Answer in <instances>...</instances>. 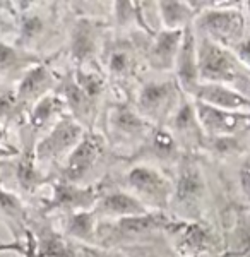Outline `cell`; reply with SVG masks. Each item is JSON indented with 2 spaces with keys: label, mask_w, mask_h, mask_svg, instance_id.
Wrapping results in <instances>:
<instances>
[{
  "label": "cell",
  "mask_w": 250,
  "mask_h": 257,
  "mask_svg": "<svg viewBox=\"0 0 250 257\" xmlns=\"http://www.w3.org/2000/svg\"><path fill=\"white\" fill-rule=\"evenodd\" d=\"M14 11L18 16L16 47L43 59L64 50L69 4L14 2Z\"/></svg>",
  "instance_id": "6da1fadb"
},
{
  "label": "cell",
  "mask_w": 250,
  "mask_h": 257,
  "mask_svg": "<svg viewBox=\"0 0 250 257\" xmlns=\"http://www.w3.org/2000/svg\"><path fill=\"white\" fill-rule=\"evenodd\" d=\"M154 35L139 31L131 36L110 33L101 55V69L110 86L111 98L131 101L141 77L148 72L146 53Z\"/></svg>",
  "instance_id": "7a4b0ae2"
},
{
  "label": "cell",
  "mask_w": 250,
  "mask_h": 257,
  "mask_svg": "<svg viewBox=\"0 0 250 257\" xmlns=\"http://www.w3.org/2000/svg\"><path fill=\"white\" fill-rule=\"evenodd\" d=\"M40 136L24 122L18 131L19 153L12 158L0 160V180L2 185L12 194L19 196L31 208L40 199L38 192L48 187V178L38 167L36 161V144Z\"/></svg>",
  "instance_id": "3957f363"
},
{
  "label": "cell",
  "mask_w": 250,
  "mask_h": 257,
  "mask_svg": "<svg viewBox=\"0 0 250 257\" xmlns=\"http://www.w3.org/2000/svg\"><path fill=\"white\" fill-rule=\"evenodd\" d=\"M120 161L122 158H118L111 151L110 144L99 128L86 131L84 138L77 144V148L72 151L55 178L79 187H94L110 175L115 165H118Z\"/></svg>",
  "instance_id": "277c9868"
},
{
  "label": "cell",
  "mask_w": 250,
  "mask_h": 257,
  "mask_svg": "<svg viewBox=\"0 0 250 257\" xmlns=\"http://www.w3.org/2000/svg\"><path fill=\"white\" fill-rule=\"evenodd\" d=\"M204 161L197 155H183L173 175V196L168 214L178 221H204L211 201V185Z\"/></svg>",
  "instance_id": "5b68a950"
},
{
  "label": "cell",
  "mask_w": 250,
  "mask_h": 257,
  "mask_svg": "<svg viewBox=\"0 0 250 257\" xmlns=\"http://www.w3.org/2000/svg\"><path fill=\"white\" fill-rule=\"evenodd\" d=\"M108 180L136 197L149 213H168L173 196V177L146 163L120 161Z\"/></svg>",
  "instance_id": "8992f818"
},
{
  "label": "cell",
  "mask_w": 250,
  "mask_h": 257,
  "mask_svg": "<svg viewBox=\"0 0 250 257\" xmlns=\"http://www.w3.org/2000/svg\"><path fill=\"white\" fill-rule=\"evenodd\" d=\"M177 226L178 219L168 213H148L116 221H101L96 228V247L105 250H123L158 238H170Z\"/></svg>",
  "instance_id": "52a82bcc"
},
{
  "label": "cell",
  "mask_w": 250,
  "mask_h": 257,
  "mask_svg": "<svg viewBox=\"0 0 250 257\" xmlns=\"http://www.w3.org/2000/svg\"><path fill=\"white\" fill-rule=\"evenodd\" d=\"M98 128L106 138L111 151L118 158L129 160L149 139L156 125L148 122L136 110L132 101L110 99Z\"/></svg>",
  "instance_id": "ba28073f"
},
{
  "label": "cell",
  "mask_w": 250,
  "mask_h": 257,
  "mask_svg": "<svg viewBox=\"0 0 250 257\" xmlns=\"http://www.w3.org/2000/svg\"><path fill=\"white\" fill-rule=\"evenodd\" d=\"M110 33L111 23L77 16L69 4L67 38L64 45V60L67 62V67L101 69V55Z\"/></svg>",
  "instance_id": "9c48e42d"
},
{
  "label": "cell",
  "mask_w": 250,
  "mask_h": 257,
  "mask_svg": "<svg viewBox=\"0 0 250 257\" xmlns=\"http://www.w3.org/2000/svg\"><path fill=\"white\" fill-rule=\"evenodd\" d=\"M194 30L195 35L206 36L233 52L248 31L247 4L207 2V7L194 21Z\"/></svg>",
  "instance_id": "30bf717a"
},
{
  "label": "cell",
  "mask_w": 250,
  "mask_h": 257,
  "mask_svg": "<svg viewBox=\"0 0 250 257\" xmlns=\"http://www.w3.org/2000/svg\"><path fill=\"white\" fill-rule=\"evenodd\" d=\"M182 96L183 93L173 74H158L148 70L141 77L131 101L148 122L156 127H165L180 105Z\"/></svg>",
  "instance_id": "8fae6325"
},
{
  "label": "cell",
  "mask_w": 250,
  "mask_h": 257,
  "mask_svg": "<svg viewBox=\"0 0 250 257\" xmlns=\"http://www.w3.org/2000/svg\"><path fill=\"white\" fill-rule=\"evenodd\" d=\"M197 36L199 77L201 84H223L250 98V70L228 48L216 45L206 36Z\"/></svg>",
  "instance_id": "7c38bea8"
},
{
  "label": "cell",
  "mask_w": 250,
  "mask_h": 257,
  "mask_svg": "<svg viewBox=\"0 0 250 257\" xmlns=\"http://www.w3.org/2000/svg\"><path fill=\"white\" fill-rule=\"evenodd\" d=\"M48 189L50 196H40L38 201L31 206V209L40 216L50 219L93 211L101 194V184L94 187H79V185L67 184L58 178H53L50 182Z\"/></svg>",
  "instance_id": "4fadbf2b"
},
{
  "label": "cell",
  "mask_w": 250,
  "mask_h": 257,
  "mask_svg": "<svg viewBox=\"0 0 250 257\" xmlns=\"http://www.w3.org/2000/svg\"><path fill=\"white\" fill-rule=\"evenodd\" d=\"M84 134L86 128L79 125L70 115L62 118L36 144V161L41 172L53 180Z\"/></svg>",
  "instance_id": "5bb4252c"
},
{
  "label": "cell",
  "mask_w": 250,
  "mask_h": 257,
  "mask_svg": "<svg viewBox=\"0 0 250 257\" xmlns=\"http://www.w3.org/2000/svg\"><path fill=\"white\" fill-rule=\"evenodd\" d=\"M170 242L180 257H221L224 252L223 231L211 219L178 221Z\"/></svg>",
  "instance_id": "9a60e30c"
},
{
  "label": "cell",
  "mask_w": 250,
  "mask_h": 257,
  "mask_svg": "<svg viewBox=\"0 0 250 257\" xmlns=\"http://www.w3.org/2000/svg\"><path fill=\"white\" fill-rule=\"evenodd\" d=\"M64 57V50L57 52L55 55L48 57L43 62H40L38 65H35L33 69H29L26 76L19 81V84L14 88L16 101L19 105V110L24 115L31 113V110L35 108V105L41 101L45 96L55 93L64 76L65 69H58L57 64Z\"/></svg>",
  "instance_id": "2e32d148"
},
{
  "label": "cell",
  "mask_w": 250,
  "mask_h": 257,
  "mask_svg": "<svg viewBox=\"0 0 250 257\" xmlns=\"http://www.w3.org/2000/svg\"><path fill=\"white\" fill-rule=\"evenodd\" d=\"M165 128H168V132L173 136L183 155H202L207 136L197 117L194 98L183 94L180 105L177 106L175 113L165 123Z\"/></svg>",
  "instance_id": "e0dca14e"
},
{
  "label": "cell",
  "mask_w": 250,
  "mask_h": 257,
  "mask_svg": "<svg viewBox=\"0 0 250 257\" xmlns=\"http://www.w3.org/2000/svg\"><path fill=\"white\" fill-rule=\"evenodd\" d=\"M183 156V151L173 139V136L165 127H156L149 139L141 146L139 151L132 158L123 160L131 163H146L163 170L168 175H175L180 160Z\"/></svg>",
  "instance_id": "ac0fdd59"
},
{
  "label": "cell",
  "mask_w": 250,
  "mask_h": 257,
  "mask_svg": "<svg viewBox=\"0 0 250 257\" xmlns=\"http://www.w3.org/2000/svg\"><path fill=\"white\" fill-rule=\"evenodd\" d=\"M58 96L65 101L69 110V115L72 117L79 125H82L86 131H96L101 122L103 111L91 101V98L82 91L74 77L72 67H65L62 81L55 89Z\"/></svg>",
  "instance_id": "d6986e66"
},
{
  "label": "cell",
  "mask_w": 250,
  "mask_h": 257,
  "mask_svg": "<svg viewBox=\"0 0 250 257\" xmlns=\"http://www.w3.org/2000/svg\"><path fill=\"white\" fill-rule=\"evenodd\" d=\"M28 228L36 235L41 257H84V245L72 242L58 230L52 219L40 216L33 209Z\"/></svg>",
  "instance_id": "ffe728a7"
},
{
  "label": "cell",
  "mask_w": 250,
  "mask_h": 257,
  "mask_svg": "<svg viewBox=\"0 0 250 257\" xmlns=\"http://www.w3.org/2000/svg\"><path fill=\"white\" fill-rule=\"evenodd\" d=\"M94 214L98 221H116V219L132 218V216H143L149 211L132 197L129 192H125L115 184L108 180V177L101 182V194L94 206Z\"/></svg>",
  "instance_id": "44dd1931"
},
{
  "label": "cell",
  "mask_w": 250,
  "mask_h": 257,
  "mask_svg": "<svg viewBox=\"0 0 250 257\" xmlns=\"http://www.w3.org/2000/svg\"><path fill=\"white\" fill-rule=\"evenodd\" d=\"M194 103L207 138H236L250 132V113L219 110L195 99Z\"/></svg>",
  "instance_id": "7402d4cb"
},
{
  "label": "cell",
  "mask_w": 250,
  "mask_h": 257,
  "mask_svg": "<svg viewBox=\"0 0 250 257\" xmlns=\"http://www.w3.org/2000/svg\"><path fill=\"white\" fill-rule=\"evenodd\" d=\"M173 76L180 86L182 93L194 98L197 89L201 88L199 77V57H197V36H195L194 24L183 31L182 47L175 62Z\"/></svg>",
  "instance_id": "603a6c76"
},
{
  "label": "cell",
  "mask_w": 250,
  "mask_h": 257,
  "mask_svg": "<svg viewBox=\"0 0 250 257\" xmlns=\"http://www.w3.org/2000/svg\"><path fill=\"white\" fill-rule=\"evenodd\" d=\"M43 60V57L24 52L11 41H0V91L14 89L28 70Z\"/></svg>",
  "instance_id": "cb8c5ba5"
},
{
  "label": "cell",
  "mask_w": 250,
  "mask_h": 257,
  "mask_svg": "<svg viewBox=\"0 0 250 257\" xmlns=\"http://www.w3.org/2000/svg\"><path fill=\"white\" fill-rule=\"evenodd\" d=\"M183 31L160 30L153 36L146 53L148 70L158 74H173L175 62L182 47Z\"/></svg>",
  "instance_id": "d4e9b609"
},
{
  "label": "cell",
  "mask_w": 250,
  "mask_h": 257,
  "mask_svg": "<svg viewBox=\"0 0 250 257\" xmlns=\"http://www.w3.org/2000/svg\"><path fill=\"white\" fill-rule=\"evenodd\" d=\"M195 101H202L214 108L226 111L250 113V98L241 94L240 91L223 84H201L194 96Z\"/></svg>",
  "instance_id": "484cf974"
},
{
  "label": "cell",
  "mask_w": 250,
  "mask_h": 257,
  "mask_svg": "<svg viewBox=\"0 0 250 257\" xmlns=\"http://www.w3.org/2000/svg\"><path fill=\"white\" fill-rule=\"evenodd\" d=\"M31 216V209L19 196L12 194L2 185L0 180V219L14 240L24 237L28 231V221Z\"/></svg>",
  "instance_id": "4316f807"
},
{
  "label": "cell",
  "mask_w": 250,
  "mask_h": 257,
  "mask_svg": "<svg viewBox=\"0 0 250 257\" xmlns=\"http://www.w3.org/2000/svg\"><path fill=\"white\" fill-rule=\"evenodd\" d=\"M69 115L67 105L58 96L57 93H52L48 96H45L41 101L35 105V108L31 110V113L28 115V125L40 136V139L43 136H47L53 127L57 125L64 117Z\"/></svg>",
  "instance_id": "83f0119b"
},
{
  "label": "cell",
  "mask_w": 250,
  "mask_h": 257,
  "mask_svg": "<svg viewBox=\"0 0 250 257\" xmlns=\"http://www.w3.org/2000/svg\"><path fill=\"white\" fill-rule=\"evenodd\" d=\"M67 238L86 247H96V228L99 225L94 211H84L70 216L52 219Z\"/></svg>",
  "instance_id": "f1b7e54d"
},
{
  "label": "cell",
  "mask_w": 250,
  "mask_h": 257,
  "mask_svg": "<svg viewBox=\"0 0 250 257\" xmlns=\"http://www.w3.org/2000/svg\"><path fill=\"white\" fill-rule=\"evenodd\" d=\"M202 9L204 2H158L161 30L183 31L192 26Z\"/></svg>",
  "instance_id": "f546056e"
},
{
  "label": "cell",
  "mask_w": 250,
  "mask_h": 257,
  "mask_svg": "<svg viewBox=\"0 0 250 257\" xmlns=\"http://www.w3.org/2000/svg\"><path fill=\"white\" fill-rule=\"evenodd\" d=\"M18 36V16L14 2H0V41L11 40L14 43Z\"/></svg>",
  "instance_id": "4dcf8cb0"
},
{
  "label": "cell",
  "mask_w": 250,
  "mask_h": 257,
  "mask_svg": "<svg viewBox=\"0 0 250 257\" xmlns=\"http://www.w3.org/2000/svg\"><path fill=\"white\" fill-rule=\"evenodd\" d=\"M238 187L243 197L245 208H250V153L243 158L238 168Z\"/></svg>",
  "instance_id": "1f68e13d"
},
{
  "label": "cell",
  "mask_w": 250,
  "mask_h": 257,
  "mask_svg": "<svg viewBox=\"0 0 250 257\" xmlns=\"http://www.w3.org/2000/svg\"><path fill=\"white\" fill-rule=\"evenodd\" d=\"M247 12H248V31L245 35V38L241 40V43L233 50L238 60L250 70V2H247Z\"/></svg>",
  "instance_id": "d6a6232c"
},
{
  "label": "cell",
  "mask_w": 250,
  "mask_h": 257,
  "mask_svg": "<svg viewBox=\"0 0 250 257\" xmlns=\"http://www.w3.org/2000/svg\"><path fill=\"white\" fill-rule=\"evenodd\" d=\"M18 153H19V146L18 144H12L11 132H7L6 128L0 127V160L12 158Z\"/></svg>",
  "instance_id": "836d02e7"
},
{
  "label": "cell",
  "mask_w": 250,
  "mask_h": 257,
  "mask_svg": "<svg viewBox=\"0 0 250 257\" xmlns=\"http://www.w3.org/2000/svg\"><path fill=\"white\" fill-rule=\"evenodd\" d=\"M84 257H94V255H93V252H91V248H89V247H86V245H84Z\"/></svg>",
  "instance_id": "e575fe53"
}]
</instances>
